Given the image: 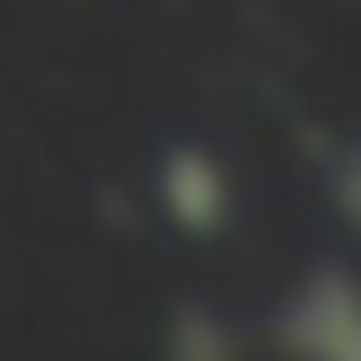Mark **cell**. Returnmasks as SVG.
Listing matches in <instances>:
<instances>
[{"label": "cell", "mask_w": 361, "mask_h": 361, "mask_svg": "<svg viewBox=\"0 0 361 361\" xmlns=\"http://www.w3.org/2000/svg\"><path fill=\"white\" fill-rule=\"evenodd\" d=\"M274 344L291 361H361V274L353 264H309L274 317Z\"/></svg>", "instance_id": "6da1fadb"}, {"label": "cell", "mask_w": 361, "mask_h": 361, "mask_svg": "<svg viewBox=\"0 0 361 361\" xmlns=\"http://www.w3.org/2000/svg\"><path fill=\"white\" fill-rule=\"evenodd\" d=\"M159 212H168L185 238H221V229H229L238 194H229V168L203 150V141H176V150H159Z\"/></svg>", "instance_id": "7a4b0ae2"}, {"label": "cell", "mask_w": 361, "mask_h": 361, "mask_svg": "<svg viewBox=\"0 0 361 361\" xmlns=\"http://www.w3.org/2000/svg\"><path fill=\"white\" fill-rule=\"evenodd\" d=\"M168 361H238V344L221 335V317L185 309V317H176V335H168Z\"/></svg>", "instance_id": "3957f363"}, {"label": "cell", "mask_w": 361, "mask_h": 361, "mask_svg": "<svg viewBox=\"0 0 361 361\" xmlns=\"http://www.w3.org/2000/svg\"><path fill=\"white\" fill-rule=\"evenodd\" d=\"M326 194H335V221H344V229H361V141L326 168Z\"/></svg>", "instance_id": "277c9868"}]
</instances>
